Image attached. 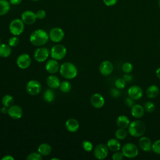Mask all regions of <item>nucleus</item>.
<instances>
[{
	"mask_svg": "<svg viewBox=\"0 0 160 160\" xmlns=\"http://www.w3.org/2000/svg\"><path fill=\"white\" fill-rule=\"evenodd\" d=\"M144 108L140 104H134L131 107V115L135 118H141L144 114Z\"/></svg>",
	"mask_w": 160,
	"mask_h": 160,
	"instance_id": "nucleus-19",
	"label": "nucleus"
},
{
	"mask_svg": "<svg viewBox=\"0 0 160 160\" xmlns=\"http://www.w3.org/2000/svg\"><path fill=\"white\" fill-rule=\"evenodd\" d=\"M29 39L34 46H42L48 42L49 35L44 30L37 29L31 33Z\"/></svg>",
	"mask_w": 160,
	"mask_h": 160,
	"instance_id": "nucleus-1",
	"label": "nucleus"
},
{
	"mask_svg": "<svg viewBox=\"0 0 160 160\" xmlns=\"http://www.w3.org/2000/svg\"><path fill=\"white\" fill-rule=\"evenodd\" d=\"M159 8H160V0H159Z\"/></svg>",
	"mask_w": 160,
	"mask_h": 160,
	"instance_id": "nucleus-51",
	"label": "nucleus"
},
{
	"mask_svg": "<svg viewBox=\"0 0 160 160\" xmlns=\"http://www.w3.org/2000/svg\"><path fill=\"white\" fill-rule=\"evenodd\" d=\"M2 160H14V158L11 155H6L1 158Z\"/></svg>",
	"mask_w": 160,
	"mask_h": 160,
	"instance_id": "nucleus-46",
	"label": "nucleus"
},
{
	"mask_svg": "<svg viewBox=\"0 0 160 160\" xmlns=\"http://www.w3.org/2000/svg\"><path fill=\"white\" fill-rule=\"evenodd\" d=\"M59 88L60 90L62 92H68L71 89V84L69 82H68L67 81H62V82L60 83V85H59Z\"/></svg>",
	"mask_w": 160,
	"mask_h": 160,
	"instance_id": "nucleus-31",
	"label": "nucleus"
},
{
	"mask_svg": "<svg viewBox=\"0 0 160 160\" xmlns=\"http://www.w3.org/2000/svg\"><path fill=\"white\" fill-rule=\"evenodd\" d=\"M38 151L42 156H47L51 152V147L47 143H42L39 146Z\"/></svg>",
	"mask_w": 160,
	"mask_h": 160,
	"instance_id": "nucleus-26",
	"label": "nucleus"
},
{
	"mask_svg": "<svg viewBox=\"0 0 160 160\" xmlns=\"http://www.w3.org/2000/svg\"><path fill=\"white\" fill-rule=\"evenodd\" d=\"M67 50L64 46L62 44L54 45L51 49V56L56 60H61L64 58L66 54Z\"/></svg>",
	"mask_w": 160,
	"mask_h": 160,
	"instance_id": "nucleus-6",
	"label": "nucleus"
},
{
	"mask_svg": "<svg viewBox=\"0 0 160 160\" xmlns=\"http://www.w3.org/2000/svg\"><path fill=\"white\" fill-rule=\"evenodd\" d=\"M107 146L109 150L111 151H119L121 148V143L119 141V139L112 138L108 141Z\"/></svg>",
	"mask_w": 160,
	"mask_h": 160,
	"instance_id": "nucleus-23",
	"label": "nucleus"
},
{
	"mask_svg": "<svg viewBox=\"0 0 160 160\" xmlns=\"http://www.w3.org/2000/svg\"><path fill=\"white\" fill-rule=\"evenodd\" d=\"M10 2L7 0H0V16L6 14L10 10Z\"/></svg>",
	"mask_w": 160,
	"mask_h": 160,
	"instance_id": "nucleus-27",
	"label": "nucleus"
},
{
	"mask_svg": "<svg viewBox=\"0 0 160 160\" xmlns=\"http://www.w3.org/2000/svg\"><path fill=\"white\" fill-rule=\"evenodd\" d=\"M114 135H115V137L116 139H118L119 140H123L127 137L128 132L125 130V129L119 128V129H118L116 131Z\"/></svg>",
	"mask_w": 160,
	"mask_h": 160,
	"instance_id": "nucleus-30",
	"label": "nucleus"
},
{
	"mask_svg": "<svg viewBox=\"0 0 160 160\" xmlns=\"http://www.w3.org/2000/svg\"><path fill=\"white\" fill-rule=\"evenodd\" d=\"M82 148L83 149L87 151V152H90L92 150V148H93V146H92V144L89 141H87V140H84L82 143Z\"/></svg>",
	"mask_w": 160,
	"mask_h": 160,
	"instance_id": "nucleus-36",
	"label": "nucleus"
},
{
	"mask_svg": "<svg viewBox=\"0 0 160 160\" xmlns=\"http://www.w3.org/2000/svg\"><path fill=\"white\" fill-rule=\"evenodd\" d=\"M8 113L12 119H18L21 118L22 115V109L18 105H12L8 108Z\"/></svg>",
	"mask_w": 160,
	"mask_h": 160,
	"instance_id": "nucleus-16",
	"label": "nucleus"
},
{
	"mask_svg": "<svg viewBox=\"0 0 160 160\" xmlns=\"http://www.w3.org/2000/svg\"><path fill=\"white\" fill-rule=\"evenodd\" d=\"M125 104L128 106V107H132L134 104V99H131V98H127L125 100Z\"/></svg>",
	"mask_w": 160,
	"mask_h": 160,
	"instance_id": "nucleus-43",
	"label": "nucleus"
},
{
	"mask_svg": "<svg viewBox=\"0 0 160 160\" xmlns=\"http://www.w3.org/2000/svg\"><path fill=\"white\" fill-rule=\"evenodd\" d=\"M65 126L67 130L71 132H74L77 131L79 126L78 121L74 118H71L67 120Z\"/></svg>",
	"mask_w": 160,
	"mask_h": 160,
	"instance_id": "nucleus-20",
	"label": "nucleus"
},
{
	"mask_svg": "<svg viewBox=\"0 0 160 160\" xmlns=\"http://www.w3.org/2000/svg\"><path fill=\"white\" fill-rule=\"evenodd\" d=\"M21 19L24 24L31 25L36 22L37 17L35 12L30 10H27L21 14Z\"/></svg>",
	"mask_w": 160,
	"mask_h": 160,
	"instance_id": "nucleus-12",
	"label": "nucleus"
},
{
	"mask_svg": "<svg viewBox=\"0 0 160 160\" xmlns=\"http://www.w3.org/2000/svg\"><path fill=\"white\" fill-rule=\"evenodd\" d=\"M103 2L107 6H112L116 4L118 0H102Z\"/></svg>",
	"mask_w": 160,
	"mask_h": 160,
	"instance_id": "nucleus-42",
	"label": "nucleus"
},
{
	"mask_svg": "<svg viewBox=\"0 0 160 160\" xmlns=\"http://www.w3.org/2000/svg\"><path fill=\"white\" fill-rule=\"evenodd\" d=\"M31 1H38L39 0H31Z\"/></svg>",
	"mask_w": 160,
	"mask_h": 160,
	"instance_id": "nucleus-50",
	"label": "nucleus"
},
{
	"mask_svg": "<svg viewBox=\"0 0 160 160\" xmlns=\"http://www.w3.org/2000/svg\"><path fill=\"white\" fill-rule=\"evenodd\" d=\"M152 150L154 153L160 155V139L156 140L152 144Z\"/></svg>",
	"mask_w": 160,
	"mask_h": 160,
	"instance_id": "nucleus-35",
	"label": "nucleus"
},
{
	"mask_svg": "<svg viewBox=\"0 0 160 160\" xmlns=\"http://www.w3.org/2000/svg\"><path fill=\"white\" fill-rule=\"evenodd\" d=\"M61 75L65 79H71L74 78L78 74V69L76 66L71 62H64L59 68Z\"/></svg>",
	"mask_w": 160,
	"mask_h": 160,
	"instance_id": "nucleus-3",
	"label": "nucleus"
},
{
	"mask_svg": "<svg viewBox=\"0 0 160 160\" xmlns=\"http://www.w3.org/2000/svg\"><path fill=\"white\" fill-rule=\"evenodd\" d=\"M128 94L131 99L138 100L142 98L143 95V91L141 87L137 85H133L128 89Z\"/></svg>",
	"mask_w": 160,
	"mask_h": 160,
	"instance_id": "nucleus-11",
	"label": "nucleus"
},
{
	"mask_svg": "<svg viewBox=\"0 0 160 160\" xmlns=\"http://www.w3.org/2000/svg\"><path fill=\"white\" fill-rule=\"evenodd\" d=\"M16 63L19 68L22 69H26L30 66L31 63V57L28 54H22L19 55L17 58Z\"/></svg>",
	"mask_w": 160,
	"mask_h": 160,
	"instance_id": "nucleus-10",
	"label": "nucleus"
},
{
	"mask_svg": "<svg viewBox=\"0 0 160 160\" xmlns=\"http://www.w3.org/2000/svg\"><path fill=\"white\" fill-rule=\"evenodd\" d=\"M18 43H19V38L17 37V36H14L10 38L8 41V44L11 47H16V46H18Z\"/></svg>",
	"mask_w": 160,
	"mask_h": 160,
	"instance_id": "nucleus-38",
	"label": "nucleus"
},
{
	"mask_svg": "<svg viewBox=\"0 0 160 160\" xmlns=\"http://www.w3.org/2000/svg\"><path fill=\"white\" fill-rule=\"evenodd\" d=\"M22 0H9V2L12 5H18L21 3Z\"/></svg>",
	"mask_w": 160,
	"mask_h": 160,
	"instance_id": "nucleus-45",
	"label": "nucleus"
},
{
	"mask_svg": "<svg viewBox=\"0 0 160 160\" xmlns=\"http://www.w3.org/2000/svg\"><path fill=\"white\" fill-rule=\"evenodd\" d=\"M26 89L29 94L34 96L40 92L41 85L39 82L36 80H31L27 83Z\"/></svg>",
	"mask_w": 160,
	"mask_h": 160,
	"instance_id": "nucleus-7",
	"label": "nucleus"
},
{
	"mask_svg": "<svg viewBox=\"0 0 160 160\" xmlns=\"http://www.w3.org/2000/svg\"><path fill=\"white\" fill-rule=\"evenodd\" d=\"M108 148L104 144L97 145L94 149V155L98 159H104L108 154Z\"/></svg>",
	"mask_w": 160,
	"mask_h": 160,
	"instance_id": "nucleus-8",
	"label": "nucleus"
},
{
	"mask_svg": "<svg viewBox=\"0 0 160 160\" xmlns=\"http://www.w3.org/2000/svg\"><path fill=\"white\" fill-rule=\"evenodd\" d=\"M123 157H124V155L122 151L120 152L119 151H115V152L112 154V158L114 160H122L123 159Z\"/></svg>",
	"mask_w": 160,
	"mask_h": 160,
	"instance_id": "nucleus-40",
	"label": "nucleus"
},
{
	"mask_svg": "<svg viewBox=\"0 0 160 160\" xmlns=\"http://www.w3.org/2000/svg\"><path fill=\"white\" fill-rule=\"evenodd\" d=\"M9 31L14 36L20 35L24 31V23L21 19H15L9 24Z\"/></svg>",
	"mask_w": 160,
	"mask_h": 160,
	"instance_id": "nucleus-5",
	"label": "nucleus"
},
{
	"mask_svg": "<svg viewBox=\"0 0 160 160\" xmlns=\"http://www.w3.org/2000/svg\"><path fill=\"white\" fill-rule=\"evenodd\" d=\"M159 92V89L156 85L149 86L146 91V96L150 99H154L158 96Z\"/></svg>",
	"mask_w": 160,
	"mask_h": 160,
	"instance_id": "nucleus-22",
	"label": "nucleus"
},
{
	"mask_svg": "<svg viewBox=\"0 0 160 160\" xmlns=\"http://www.w3.org/2000/svg\"><path fill=\"white\" fill-rule=\"evenodd\" d=\"M144 108L145 111L148 112H152L155 109V104L151 101H148L144 104Z\"/></svg>",
	"mask_w": 160,
	"mask_h": 160,
	"instance_id": "nucleus-33",
	"label": "nucleus"
},
{
	"mask_svg": "<svg viewBox=\"0 0 160 160\" xmlns=\"http://www.w3.org/2000/svg\"><path fill=\"white\" fill-rule=\"evenodd\" d=\"M132 69H133V66L132 64L128 62H124L122 66V70L125 73H128V74L130 73L132 71Z\"/></svg>",
	"mask_w": 160,
	"mask_h": 160,
	"instance_id": "nucleus-34",
	"label": "nucleus"
},
{
	"mask_svg": "<svg viewBox=\"0 0 160 160\" xmlns=\"http://www.w3.org/2000/svg\"><path fill=\"white\" fill-rule=\"evenodd\" d=\"M110 94L113 98H118L120 96L121 92L118 88H112L110 91Z\"/></svg>",
	"mask_w": 160,
	"mask_h": 160,
	"instance_id": "nucleus-41",
	"label": "nucleus"
},
{
	"mask_svg": "<svg viewBox=\"0 0 160 160\" xmlns=\"http://www.w3.org/2000/svg\"><path fill=\"white\" fill-rule=\"evenodd\" d=\"M64 36V32L63 30L60 28H54L49 31V38L50 39L54 42H58L62 40Z\"/></svg>",
	"mask_w": 160,
	"mask_h": 160,
	"instance_id": "nucleus-9",
	"label": "nucleus"
},
{
	"mask_svg": "<svg viewBox=\"0 0 160 160\" xmlns=\"http://www.w3.org/2000/svg\"><path fill=\"white\" fill-rule=\"evenodd\" d=\"M121 151L124 156L128 158H134L138 156L139 152L138 147L134 144L131 142L125 144L122 147Z\"/></svg>",
	"mask_w": 160,
	"mask_h": 160,
	"instance_id": "nucleus-4",
	"label": "nucleus"
},
{
	"mask_svg": "<svg viewBox=\"0 0 160 160\" xmlns=\"http://www.w3.org/2000/svg\"><path fill=\"white\" fill-rule=\"evenodd\" d=\"M129 123H130V121L129 118L124 115L119 116L116 120V124L119 128L126 129L128 128Z\"/></svg>",
	"mask_w": 160,
	"mask_h": 160,
	"instance_id": "nucleus-24",
	"label": "nucleus"
},
{
	"mask_svg": "<svg viewBox=\"0 0 160 160\" xmlns=\"http://www.w3.org/2000/svg\"><path fill=\"white\" fill-rule=\"evenodd\" d=\"M114 69V66L111 62L109 61H102L99 68V70L100 73L105 76H108L110 75Z\"/></svg>",
	"mask_w": 160,
	"mask_h": 160,
	"instance_id": "nucleus-13",
	"label": "nucleus"
},
{
	"mask_svg": "<svg viewBox=\"0 0 160 160\" xmlns=\"http://www.w3.org/2000/svg\"><path fill=\"white\" fill-rule=\"evenodd\" d=\"M138 144L139 146L143 151L148 152L152 149V142L151 139L148 137L142 136L140 138Z\"/></svg>",
	"mask_w": 160,
	"mask_h": 160,
	"instance_id": "nucleus-17",
	"label": "nucleus"
},
{
	"mask_svg": "<svg viewBox=\"0 0 160 160\" xmlns=\"http://www.w3.org/2000/svg\"><path fill=\"white\" fill-rule=\"evenodd\" d=\"M36 15L37 19H43L46 16V12L44 9H39L36 12Z\"/></svg>",
	"mask_w": 160,
	"mask_h": 160,
	"instance_id": "nucleus-39",
	"label": "nucleus"
},
{
	"mask_svg": "<svg viewBox=\"0 0 160 160\" xmlns=\"http://www.w3.org/2000/svg\"><path fill=\"white\" fill-rule=\"evenodd\" d=\"M128 132L132 137H141L146 132V126L141 121L135 120L129 123Z\"/></svg>",
	"mask_w": 160,
	"mask_h": 160,
	"instance_id": "nucleus-2",
	"label": "nucleus"
},
{
	"mask_svg": "<svg viewBox=\"0 0 160 160\" xmlns=\"http://www.w3.org/2000/svg\"><path fill=\"white\" fill-rule=\"evenodd\" d=\"M156 74L157 76V77L160 79V67L158 68L156 71Z\"/></svg>",
	"mask_w": 160,
	"mask_h": 160,
	"instance_id": "nucleus-48",
	"label": "nucleus"
},
{
	"mask_svg": "<svg viewBox=\"0 0 160 160\" xmlns=\"http://www.w3.org/2000/svg\"><path fill=\"white\" fill-rule=\"evenodd\" d=\"M123 78H124V79L126 82H130V81H131L132 79V76L131 75L128 74V73H126V74H124V75L123 76Z\"/></svg>",
	"mask_w": 160,
	"mask_h": 160,
	"instance_id": "nucleus-44",
	"label": "nucleus"
},
{
	"mask_svg": "<svg viewBox=\"0 0 160 160\" xmlns=\"http://www.w3.org/2000/svg\"><path fill=\"white\" fill-rule=\"evenodd\" d=\"M49 51L46 48L41 47L35 51L34 58L38 62H43L47 59L49 56Z\"/></svg>",
	"mask_w": 160,
	"mask_h": 160,
	"instance_id": "nucleus-14",
	"label": "nucleus"
},
{
	"mask_svg": "<svg viewBox=\"0 0 160 160\" xmlns=\"http://www.w3.org/2000/svg\"><path fill=\"white\" fill-rule=\"evenodd\" d=\"M0 44H1V39H0Z\"/></svg>",
	"mask_w": 160,
	"mask_h": 160,
	"instance_id": "nucleus-52",
	"label": "nucleus"
},
{
	"mask_svg": "<svg viewBox=\"0 0 160 160\" xmlns=\"http://www.w3.org/2000/svg\"><path fill=\"white\" fill-rule=\"evenodd\" d=\"M115 86L118 89H122L125 88L126 81L124 79V78H118L115 81Z\"/></svg>",
	"mask_w": 160,
	"mask_h": 160,
	"instance_id": "nucleus-32",
	"label": "nucleus"
},
{
	"mask_svg": "<svg viewBox=\"0 0 160 160\" xmlns=\"http://www.w3.org/2000/svg\"><path fill=\"white\" fill-rule=\"evenodd\" d=\"M14 99L12 96H11L9 94L4 95L2 98V104L4 106H6L7 108H9L13 104Z\"/></svg>",
	"mask_w": 160,
	"mask_h": 160,
	"instance_id": "nucleus-28",
	"label": "nucleus"
},
{
	"mask_svg": "<svg viewBox=\"0 0 160 160\" xmlns=\"http://www.w3.org/2000/svg\"><path fill=\"white\" fill-rule=\"evenodd\" d=\"M12 50L11 46L6 44H0V56L2 58L9 57L11 54Z\"/></svg>",
	"mask_w": 160,
	"mask_h": 160,
	"instance_id": "nucleus-25",
	"label": "nucleus"
},
{
	"mask_svg": "<svg viewBox=\"0 0 160 160\" xmlns=\"http://www.w3.org/2000/svg\"><path fill=\"white\" fill-rule=\"evenodd\" d=\"M54 159H56V160H59L58 158H52L51 160H54Z\"/></svg>",
	"mask_w": 160,
	"mask_h": 160,
	"instance_id": "nucleus-49",
	"label": "nucleus"
},
{
	"mask_svg": "<svg viewBox=\"0 0 160 160\" xmlns=\"http://www.w3.org/2000/svg\"><path fill=\"white\" fill-rule=\"evenodd\" d=\"M91 104L95 108H101L104 104V99L103 96L99 93H95L91 97Z\"/></svg>",
	"mask_w": 160,
	"mask_h": 160,
	"instance_id": "nucleus-15",
	"label": "nucleus"
},
{
	"mask_svg": "<svg viewBox=\"0 0 160 160\" xmlns=\"http://www.w3.org/2000/svg\"><path fill=\"white\" fill-rule=\"evenodd\" d=\"M42 158V155H41L39 152H34L29 154L26 159L28 160H41Z\"/></svg>",
	"mask_w": 160,
	"mask_h": 160,
	"instance_id": "nucleus-37",
	"label": "nucleus"
},
{
	"mask_svg": "<svg viewBox=\"0 0 160 160\" xmlns=\"http://www.w3.org/2000/svg\"><path fill=\"white\" fill-rule=\"evenodd\" d=\"M54 91L52 90V89H46V91L44 92V96H43V98H44V99L46 101V102H52L54 99Z\"/></svg>",
	"mask_w": 160,
	"mask_h": 160,
	"instance_id": "nucleus-29",
	"label": "nucleus"
},
{
	"mask_svg": "<svg viewBox=\"0 0 160 160\" xmlns=\"http://www.w3.org/2000/svg\"><path fill=\"white\" fill-rule=\"evenodd\" d=\"M46 83L51 88L56 89L59 87L61 82L57 76L54 75H51L46 79Z\"/></svg>",
	"mask_w": 160,
	"mask_h": 160,
	"instance_id": "nucleus-21",
	"label": "nucleus"
},
{
	"mask_svg": "<svg viewBox=\"0 0 160 160\" xmlns=\"http://www.w3.org/2000/svg\"><path fill=\"white\" fill-rule=\"evenodd\" d=\"M59 69V63L56 59H50L48 61L46 64V69L48 72L51 74H54L57 72Z\"/></svg>",
	"mask_w": 160,
	"mask_h": 160,
	"instance_id": "nucleus-18",
	"label": "nucleus"
},
{
	"mask_svg": "<svg viewBox=\"0 0 160 160\" xmlns=\"http://www.w3.org/2000/svg\"><path fill=\"white\" fill-rule=\"evenodd\" d=\"M1 113H2V114H6V113L8 112V108L3 106V107H2V108H1Z\"/></svg>",
	"mask_w": 160,
	"mask_h": 160,
	"instance_id": "nucleus-47",
	"label": "nucleus"
}]
</instances>
